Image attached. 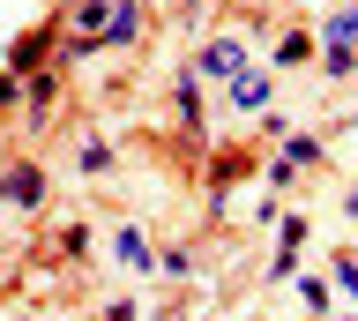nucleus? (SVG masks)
<instances>
[{
	"instance_id": "nucleus-9",
	"label": "nucleus",
	"mask_w": 358,
	"mask_h": 321,
	"mask_svg": "<svg viewBox=\"0 0 358 321\" xmlns=\"http://www.w3.org/2000/svg\"><path fill=\"white\" fill-rule=\"evenodd\" d=\"M321 45H358V8H336L321 23Z\"/></svg>"
},
{
	"instance_id": "nucleus-6",
	"label": "nucleus",
	"mask_w": 358,
	"mask_h": 321,
	"mask_svg": "<svg viewBox=\"0 0 358 321\" xmlns=\"http://www.w3.org/2000/svg\"><path fill=\"white\" fill-rule=\"evenodd\" d=\"M45 52H52V30H22L8 60H15V75H38V68H45Z\"/></svg>"
},
{
	"instance_id": "nucleus-17",
	"label": "nucleus",
	"mask_w": 358,
	"mask_h": 321,
	"mask_svg": "<svg viewBox=\"0 0 358 321\" xmlns=\"http://www.w3.org/2000/svg\"><path fill=\"white\" fill-rule=\"evenodd\" d=\"M336 292H351V299H358V254H343V262H336Z\"/></svg>"
},
{
	"instance_id": "nucleus-4",
	"label": "nucleus",
	"mask_w": 358,
	"mask_h": 321,
	"mask_svg": "<svg viewBox=\"0 0 358 321\" xmlns=\"http://www.w3.org/2000/svg\"><path fill=\"white\" fill-rule=\"evenodd\" d=\"M134 38H142V0H120L112 23L97 30V52H105V45H134Z\"/></svg>"
},
{
	"instance_id": "nucleus-2",
	"label": "nucleus",
	"mask_w": 358,
	"mask_h": 321,
	"mask_svg": "<svg viewBox=\"0 0 358 321\" xmlns=\"http://www.w3.org/2000/svg\"><path fill=\"white\" fill-rule=\"evenodd\" d=\"M112 8H120V0H75V8H67V38H75V45H97V30L112 23Z\"/></svg>"
},
{
	"instance_id": "nucleus-16",
	"label": "nucleus",
	"mask_w": 358,
	"mask_h": 321,
	"mask_svg": "<svg viewBox=\"0 0 358 321\" xmlns=\"http://www.w3.org/2000/svg\"><path fill=\"white\" fill-rule=\"evenodd\" d=\"M157 269H164V276H187V269H194V254H187V247H164V254H157Z\"/></svg>"
},
{
	"instance_id": "nucleus-8",
	"label": "nucleus",
	"mask_w": 358,
	"mask_h": 321,
	"mask_svg": "<svg viewBox=\"0 0 358 321\" xmlns=\"http://www.w3.org/2000/svg\"><path fill=\"white\" fill-rule=\"evenodd\" d=\"M313 60V38L306 30H284V38H276V68H306Z\"/></svg>"
},
{
	"instance_id": "nucleus-19",
	"label": "nucleus",
	"mask_w": 358,
	"mask_h": 321,
	"mask_svg": "<svg viewBox=\"0 0 358 321\" xmlns=\"http://www.w3.org/2000/svg\"><path fill=\"white\" fill-rule=\"evenodd\" d=\"M8 105H22V83H15V75H0V113H8Z\"/></svg>"
},
{
	"instance_id": "nucleus-11",
	"label": "nucleus",
	"mask_w": 358,
	"mask_h": 321,
	"mask_svg": "<svg viewBox=\"0 0 358 321\" xmlns=\"http://www.w3.org/2000/svg\"><path fill=\"white\" fill-rule=\"evenodd\" d=\"M172 113H179L187 135H201V90H194V83H179V90H172Z\"/></svg>"
},
{
	"instance_id": "nucleus-3",
	"label": "nucleus",
	"mask_w": 358,
	"mask_h": 321,
	"mask_svg": "<svg viewBox=\"0 0 358 321\" xmlns=\"http://www.w3.org/2000/svg\"><path fill=\"white\" fill-rule=\"evenodd\" d=\"M201 75H224V83L246 75V45L239 38H209V45H201Z\"/></svg>"
},
{
	"instance_id": "nucleus-15",
	"label": "nucleus",
	"mask_w": 358,
	"mask_h": 321,
	"mask_svg": "<svg viewBox=\"0 0 358 321\" xmlns=\"http://www.w3.org/2000/svg\"><path fill=\"white\" fill-rule=\"evenodd\" d=\"M321 68H329V75H351L358 52H351V45H321Z\"/></svg>"
},
{
	"instance_id": "nucleus-18",
	"label": "nucleus",
	"mask_w": 358,
	"mask_h": 321,
	"mask_svg": "<svg viewBox=\"0 0 358 321\" xmlns=\"http://www.w3.org/2000/svg\"><path fill=\"white\" fill-rule=\"evenodd\" d=\"M105 321H142V306H134V299H112V306H105Z\"/></svg>"
},
{
	"instance_id": "nucleus-20",
	"label": "nucleus",
	"mask_w": 358,
	"mask_h": 321,
	"mask_svg": "<svg viewBox=\"0 0 358 321\" xmlns=\"http://www.w3.org/2000/svg\"><path fill=\"white\" fill-rule=\"evenodd\" d=\"M351 135H358V105H351Z\"/></svg>"
},
{
	"instance_id": "nucleus-5",
	"label": "nucleus",
	"mask_w": 358,
	"mask_h": 321,
	"mask_svg": "<svg viewBox=\"0 0 358 321\" xmlns=\"http://www.w3.org/2000/svg\"><path fill=\"white\" fill-rule=\"evenodd\" d=\"M231 113H268V75L262 68L231 75Z\"/></svg>"
},
{
	"instance_id": "nucleus-1",
	"label": "nucleus",
	"mask_w": 358,
	"mask_h": 321,
	"mask_svg": "<svg viewBox=\"0 0 358 321\" xmlns=\"http://www.w3.org/2000/svg\"><path fill=\"white\" fill-rule=\"evenodd\" d=\"M0 202L8 209H38L45 202V164H30V157L8 164V172H0Z\"/></svg>"
},
{
	"instance_id": "nucleus-14",
	"label": "nucleus",
	"mask_w": 358,
	"mask_h": 321,
	"mask_svg": "<svg viewBox=\"0 0 358 321\" xmlns=\"http://www.w3.org/2000/svg\"><path fill=\"white\" fill-rule=\"evenodd\" d=\"M83 172H90V180H97V172H112V150H105V142H97V135L83 142Z\"/></svg>"
},
{
	"instance_id": "nucleus-12",
	"label": "nucleus",
	"mask_w": 358,
	"mask_h": 321,
	"mask_svg": "<svg viewBox=\"0 0 358 321\" xmlns=\"http://www.w3.org/2000/svg\"><path fill=\"white\" fill-rule=\"evenodd\" d=\"M276 157H284L291 172H306V164H321V142H313V135H284V150H276Z\"/></svg>"
},
{
	"instance_id": "nucleus-10",
	"label": "nucleus",
	"mask_w": 358,
	"mask_h": 321,
	"mask_svg": "<svg viewBox=\"0 0 358 321\" xmlns=\"http://www.w3.org/2000/svg\"><path fill=\"white\" fill-rule=\"evenodd\" d=\"M22 97H30V113L45 120V105L60 97V75H52V68H38V75H30V83H22Z\"/></svg>"
},
{
	"instance_id": "nucleus-7",
	"label": "nucleus",
	"mask_w": 358,
	"mask_h": 321,
	"mask_svg": "<svg viewBox=\"0 0 358 321\" xmlns=\"http://www.w3.org/2000/svg\"><path fill=\"white\" fill-rule=\"evenodd\" d=\"M112 254H120L127 269H150V262H157V254H150V239H142L134 224H120V231H112Z\"/></svg>"
},
{
	"instance_id": "nucleus-13",
	"label": "nucleus",
	"mask_w": 358,
	"mask_h": 321,
	"mask_svg": "<svg viewBox=\"0 0 358 321\" xmlns=\"http://www.w3.org/2000/svg\"><path fill=\"white\" fill-rule=\"evenodd\" d=\"M276 239H284V254L306 247V217H276Z\"/></svg>"
}]
</instances>
